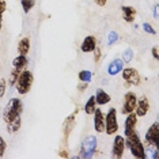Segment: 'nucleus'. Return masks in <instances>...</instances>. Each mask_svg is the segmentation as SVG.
<instances>
[{
  "label": "nucleus",
  "instance_id": "obj_26",
  "mask_svg": "<svg viewBox=\"0 0 159 159\" xmlns=\"http://www.w3.org/2000/svg\"><path fill=\"white\" fill-rule=\"evenodd\" d=\"M6 89H7V84H6V79L0 78V98H3L6 94Z\"/></svg>",
  "mask_w": 159,
  "mask_h": 159
},
{
  "label": "nucleus",
  "instance_id": "obj_25",
  "mask_svg": "<svg viewBox=\"0 0 159 159\" xmlns=\"http://www.w3.org/2000/svg\"><path fill=\"white\" fill-rule=\"evenodd\" d=\"M117 39H118V34H117V31H110L109 35H107V45H113L117 42Z\"/></svg>",
  "mask_w": 159,
  "mask_h": 159
},
{
  "label": "nucleus",
  "instance_id": "obj_15",
  "mask_svg": "<svg viewBox=\"0 0 159 159\" xmlns=\"http://www.w3.org/2000/svg\"><path fill=\"white\" fill-rule=\"evenodd\" d=\"M122 68H124V61L121 59H114L109 64V67H107V74H109L110 76H114V75L120 74L122 71Z\"/></svg>",
  "mask_w": 159,
  "mask_h": 159
},
{
  "label": "nucleus",
  "instance_id": "obj_31",
  "mask_svg": "<svg viewBox=\"0 0 159 159\" xmlns=\"http://www.w3.org/2000/svg\"><path fill=\"white\" fill-rule=\"evenodd\" d=\"M89 89V84H87V83H80V84H78V91L79 93H83V91H86V90H87Z\"/></svg>",
  "mask_w": 159,
  "mask_h": 159
},
{
  "label": "nucleus",
  "instance_id": "obj_9",
  "mask_svg": "<svg viewBox=\"0 0 159 159\" xmlns=\"http://www.w3.org/2000/svg\"><path fill=\"white\" fill-rule=\"evenodd\" d=\"M125 151V139L120 135H117L113 140V144H111V157L113 158H122Z\"/></svg>",
  "mask_w": 159,
  "mask_h": 159
},
{
  "label": "nucleus",
  "instance_id": "obj_13",
  "mask_svg": "<svg viewBox=\"0 0 159 159\" xmlns=\"http://www.w3.org/2000/svg\"><path fill=\"white\" fill-rule=\"evenodd\" d=\"M97 48V38L94 35H87L80 44V50L83 53H91Z\"/></svg>",
  "mask_w": 159,
  "mask_h": 159
},
{
  "label": "nucleus",
  "instance_id": "obj_20",
  "mask_svg": "<svg viewBox=\"0 0 159 159\" xmlns=\"http://www.w3.org/2000/svg\"><path fill=\"white\" fill-rule=\"evenodd\" d=\"M97 109V102H95V97L91 95L90 98L87 99V102L84 103V113L89 114V116H93L94 111Z\"/></svg>",
  "mask_w": 159,
  "mask_h": 159
},
{
  "label": "nucleus",
  "instance_id": "obj_22",
  "mask_svg": "<svg viewBox=\"0 0 159 159\" xmlns=\"http://www.w3.org/2000/svg\"><path fill=\"white\" fill-rule=\"evenodd\" d=\"M20 4H22L23 12L29 14V12H30V10L33 8L34 4H35V0H20Z\"/></svg>",
  "mask_w": 159,
  "mask_h": 159
},
{
  "label": "nucleus",
  "instance_id": "obj_30",
  "mask_svg": "<svg viewBox=\"0 0 159 159\" xmlns=\"http://www.w3.org/2000/svg\"><path fill=\"white\" fill-rule=\"evenodd\" d=\"M94 50H95V52H94V61H95V63H98L99 59H101V55H102V52H101V49L98 48V46H97Z\"/></svg>",
  "mask_w": 159,
  "mask_h": 159
},
{
  "label": "nucleus",
  "instance_id": "obj_10",
  "mask_svg": "<svg viewBox=\"0 0 159 159\" xmlns=\"http://www.w3.org/2000/svg\"><path fill=\"white\" fill-rule=\"evenodd\" d=\"M150 99L147 97H142L140 99H137L136 107H135V114L137 117H144L148 111H150Z\"/></svg>",
  "mask_w": 159,
  "mask_h": 159
},
{
  "label": "nucleus",
  "instance_id": "obj_21",
  "mask_svg": "<svg viewBox=\"0 0 159 159\" xmlns=\"http://www.w3.org/2000/svg\"><path fill=\"white\" fill-rule=\"evenodd\" d=\"M91 78H93L91 71L82 70L80 72H79V80L83 82V83H90V82H91Z\"/></svg>",
  "mask_w": 159,
  "mask_h": 159
},
{
  "label": "nucleus",
  "instance_id": "obj_33",
  "mask_svg": "<svg viewBox=\"0 0 159 159\" xmlns=\"http://www.w3.org/2000/svg\"><path fill=\"white\" fill-rule=\"evenodd\" d=\"M106 3H107V0H95V4H98L99 7L106 6Z\"/></svg>",
  "mask_w": 159,
  "mask_h": 159
},
{
  "label": "nucleus",
  "instance_id": "obj_24",
  "mask_svg": "<svg viewBox=\"0 0 159 159\" xmlns=\"http://www.w3.org/2000/svg\"><path fill=\"white\" fill-rule=\"evenodd\" d=\"M132 59H133V50L132 49H126L124 52V55H122L121 60L124 61V63H131Z\"/></svg>",
  "mask_w": 159,
  "mask_h": 159
},
{
  "label": "nucleus",
  "instance_id": "obj_36",
  "mask_svg": "<svg viewBox=\"0 0 159 159\" xmlns=\"http://www.w3.org/2000/svg\"><path fill=\"white\" fill-rule=\"evenodd\" d=\"M2 25H3V16H0V31H2Z\"/></svg>",
  "mask_w": 159,
  "mask_h": 159
},
{
  "label": "nucleus",
  "instance_id": "obj_34",
  "mask_svg": "<svg viewBox=\"0 0 159 159\" xmlns=\"http://www.w3.org/2000/svg\"><path fill=\"white\" fill-rule=\"evenodd\" d=\"M59 155H60V157H63V158H68V152H67V151H61Z\"/></svg>",
  "mask_w": 159,
  "mask_h": 159
},
{
  "label": "nucleus",
  "instance_id": "obj_6",
  "mask_svg": "<svg viewBox=\"0 0 159 159\" xmlns=\"http://www.w3.org/2000/svg\"><path fill=\"white\" fill-rule=\"evenodd\" d=\"M97 146H98V142H97L95 136H87L84 139V142L82 144V152L79 157L80 158H91L94 152L97 151Z\"/></svg>",
  "mask_w": 159,
  "mask_h": 159
},
{
  "label": "nucleus",
  "instance_id": "obj_32",
  "mask_svg": "<svg viewBox=\"0 0 159 159\" xmlns=\"http://www.w3.org/2000/svg\"><path fill=\"white\" fill-rule=\"evenodd\" d=\"M151 52H152V57L155 60H158L159 59V53H158V46H154L152 48V50H151Z\"/></svg>",
  "mask_w": 159,
  "mask_h": 159
},
{
  "label": "nucleus",
  "instance_id": "obj_35",
  "mask_svg": "<svg viewBox=\"0 0 159 159\" xmlns=\"http://www.w3.org/2000/svg\"><path fill=\"white\" fill-rule=\"evenodd\" d=\"M154 15H155V19L158 18V6H155V10H154Z\"/></svg>",
  "mask_w": 159,
  "mask_h": 159
},
{
  "label": "nucleus",
  "instance_id": "obj_17",
  "mask_svg": "<svg viewBox=\"0 0 159 159\" xmlns=\"http://www.w3.org/2000/svg\"><path fill=\"white\" fill-rule=\"evenodd\" d=\"M137 125V116L135 114V111L126 114V118L124 121V129L125 131H131V129H136Z\"/></svg>",
  "mask_w": 159,
  "mask_h": 159
},
{
  "label": "nucleus",
  "instance_id": "obj_27",
  "mask_svg": "<svg viewBox=\"0 0 159 159\" xmlns=\"http://www.w3.org/2000/svg\"><path fill=\"white\" fill-rule=\"evenodd\" d=\"M6 150H7V143H6V140L3 139L2 136H0V158L4 155Z\"/></svg>",
  "mask_w": 159,
  "mask_h": 159
},
{
  "label": "nucleus",
  "instance_id": "obj_3",
  "mask_svg": "<svg viewBox=\"0 0 159 159\" xmlns=\"http://www.w3.org/2000/svg\"><path fill=\"white\" fill-rule=\"evenodd\" d=\"M34 82V76H33V72L29 71V70H22L18 76V80L15 83V87L16 91L19 93V95H25L31 90V86H33Z\"/></svg>",
  "mask_w": 159,
  "mask_h": 159
},
{
  "label": "nucleus",
  "instance_id": "obj_12",
  "mask_svg": "<svg viewBox=\"0 0 159 159\" xmlns=\"http://www.w3.org/2000/svg\"><path fill=\"white\" fill-rule=\"evenodd\" d=\"M76 113H78V109L75 110L72 114L68 116V117L66 118V121H64V124H63V133H64V137H66V139L70 137L72 129H74V126H75V118H76Z\"/></svg>",
  "mask_w": 159,
  "mask_h": 159
},
{
  "label": "nucleus",
  "instance_id": "obj_1",
  "mask_svg": "<svg viewBox=\"0 0 159 159\" xmlns=\"http://www.w3.org/2000/svg\"><path fill=\"white\" fill-rule=\"evenodd\" d=\"M22 111L23 103L19 98H11L3 110V120L7 124V132L16 133L22 126Z\"/></svg>",
  "mask_w": 159,
  "mask_h": 159
},
{
  "label": "nucleus",
  "instance_id": "obj_4",
  "mask_svg": "<svg viewBox=\"0 0 159 159\" xmlns=\"http://www.w3.org/2000/svg\"><path fill=\"white\" fill-rule=\"evenodd\" d=\"M118 131V120H117V110L110 107L109 111L105 116V132L106 135L113 136Z\"/></svg>",
  "mask_w": 159,
  "mask_h": 159
},
{
  "label": "nucleus",
  "instance_id": "obj_5",
  "mask_svg": "<svg viewBox=\"0 0 159 159\" xmlns=\"http://www.w3.org/2000/svg\"><path fill=\"white\" fill-rule=\"evenodd\" d=\"M122 79L125 82V86H139L142 83V78H140L139 71L132 67L122 68Z\"/></svg>",
  "mask_w": 159,
  "mask_h": 159
},
{
  "label": "nucleus",
  "instance_id": "obj_16",
  "mask_svg": "<svg viewBox=\"0 0 159 159\" xmlns=\"http://www.w3.org/2000/svg\"><path fill=\"white\" fill-rule=\"evenodd\" d=\"M95 102H97V105H99V106H103V105H107L111 101V98H110V95L107 94L105 90H102V89H98L97 90V93H95Z\"/></svg>",
  "mask_w": 159,
  "mask_h": 159
},
{
  "label": "nucleus",
  "instance_id": "obj_8",
  "mask_svg": "<svg viewBox=\"0 0 159 159\" xmlns=\"http://www.w3.org/2000/svg\"><path fill=\"white\" fill-rule=\"evenodd\" d=\"M136 103H137V95H136V93L128 91L124 95V102H122L121 113L122 114H129V113H132V111H135Z\"/></svg>",
  "mask_w": 159,
  "mask_h": 159
},
{
  "label": "nucleus",
  "instance_id": "obj_18",
  "mask_svg": "<svg viewBox=\"0 0 159 159\" xmlns=\"http://www.w3.org/2000/svg\"><path fill=\"white\" fill-rule=\"evenodd\" d=\"M27 64H29V59H27V56H25V55H19V56H16L15 59H14L12 61V66L14 68H16V70H25V68L27 67Z\"/></svg>",
  "mask_w": 159,
  "mask_h": 159
},
{
  "label": "nucleus",
  "instance_id": "obj_7",
  "mask_svg": "<svg viewBox=\"0 0 159 159\" xmlns=\"http://www.w3.org/2000/svg\"><path fill=\"white\" fill-rule=\"evenodd\" d=\"M144 142L148 147H154V148H159V124L157 121L148 128V131L144 137Z\"/></svg>",
  "mask_w": 159,
  "mask_h": 159
},
{
  "label": "nucleus",
  "instance_id": "obj_29",
  "mask_svg": "<svg viewBox=\"0 0 159 159\" xmlns=\"http://www.w3.org/2000/svg\"><path fill=\"white\" fill-rule=\"evenodd\" d=\"M6 10H7V0H0V16H3Z\"/></svg>",
  "mask_w": 159,
  "mask_h": 159
},
{
  "label": "nucleus",
  "instance_id": "obj_14",
  "mask_svg": "<svg viewBox=\"0 0 159 159\" xmlns=\"http://www.w3.org/2000/svg\"><path fill=\"white\" fill-rule=\"evenodd\" d=\"M121 11H122V19L128 23H133L135 22V18H136V8L132 6H122L121 7Z\"/></svg>",
  "mask_w": 159,
  "mask_h": 159
},
{
  "label": "nucleus",
  "instance_id": "obj_23",
  "mask_svg": "<svg viewBox=\"0 0 159 159\" xmlns=\"http://www.w3.org/2000/svg\"><path fill=\"white\" fill-rule=\"evenodd\" d=\"M20 74V70H16V68H12L11 74H10V79H8V86H15V83L18 80V76Z\"/></svg>",
  "mask_w": 159,
  "mask_h": 159
},
{
  "label": "nucleus",
  "instance_id": "obj_28",
  "mask_svg": "<svg viewBox=\"0 0 159 159\" xmlns=\"http://www.w3.org/2000/svg\"><path fill=\"white\" fill-rule=\"evenodd\" d=\"M143 29L146 33H150V34H157V31L154 30V27L151 26L150 23H143Z\"/></svg>",
  "mask_w": 159,
  "mask_h": 159
},
{
  "label": "nucleus",
  "instance_id": "obj_2",
  "mask_svg": "<svg viewBox=\"0 0 159 159\" xmlns=\"http://www.w3.org/2000/svg\"><path fill=\"white\" fill-rule=\"evenodd\" d=\"M125 147L129 148L132 157L137 159H146V150H144V144L140 140L139 133L136 129H131V131H125Z\"/></svg>",
  "mask_w": 159,
  "mask_h": 159
},
{
  "label": "nucleus",
  "instance_id": "obj_11",
  "mask_svg": "<svg viewBox=\"0 0 159 159\" xmlns=\"http://www.w3.org/2000/svg\"><path fill=\"white\" fill-rule=\"evenodd\" d=\"M94 129L98 133H103L105 132V114L103 111L97 107L94 111Z\"/></svg>",
  "mask_w": 159,
  "mask_h": 159
},
{
  "label": "nucleus",
  "instance_id": "obj_19",
  "mask_svg": "<svg viewBox=\"0 0 159 159\" xmlns=\"http://www.w3.org/2000/svg\"><path fill=\"white\" fill-rule=\"evenodd\" d=\"M18 52L19 55H25L27 56V53L30 52V38L29 37H23L18 44Z\"/></svg>",
  "mask_w": 159,
  "mask_h": 159
}]
</instances>
